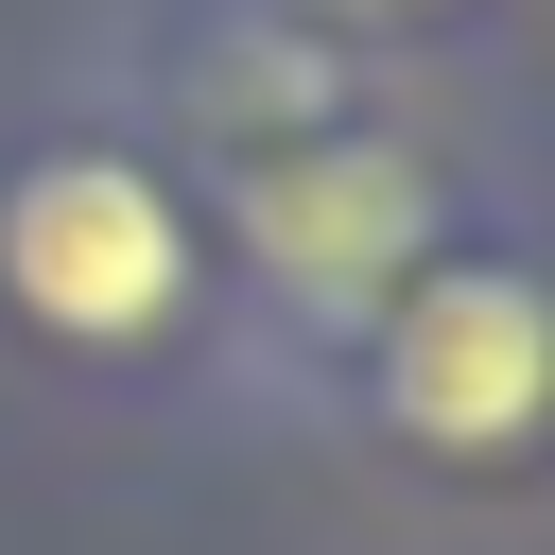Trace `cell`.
Returning a JSON list of instances; mask_svg holds the SVG:
<instances>
[{"label":"cell","instance_id":"obj_1","mask_svg":"<svg viewBox=\"0 0 555 555\" xmlns=\"http://www.w3.org/2000/svg\"><path fill=\"white\" fill-rule=\"evenodd\" d=\"M0 295L35 330H69V347H139L191 295V225H173V191L139 156H35L0 191Z\"/></svg>","mask_w":555,"mask_h":555},{"label":"cell","instance_id":"obj_2","mask_svg":"<svg viewBox=\"0 0 555 555\" xmlns=\"http://www.w3.org/2000/svg\"><path fill=\"white\" fill-rule=\"evenodd\" d=\"M416 243H434V173L399 139H295V156L243 173V260L295 312H330V330H364L416 278Z\"/></svg>","mask_w":555,"mask_h":555},{"label":"cell","instance_id":"obj_3","mask_svg":"<svg viewBox=\"0 0 555 555\" xmlns=\"http://www.w3.org/2000/svg\"><path fill=\"white\" fill-rule=\"evenodd\" d=\"M382 399L416 451H520L555 416V295L468 260V278H416L382 312Z\"/></svg>","mask_w":555,"mask_h":555}]
</instances>
